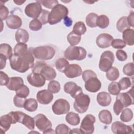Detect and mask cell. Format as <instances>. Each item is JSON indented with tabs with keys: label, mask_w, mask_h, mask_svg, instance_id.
<instances>
[{
	"label": "cell",
	"mask_w": 134,
	"mask_h": 134,
	"mask_svg": "<svg viewBox=\"0 0 134 134\" xmlns=\"http://www.w3.org/2000/svg\"><path fill=\"white\" fill-rule=\"evenodd\" d=\"M34 57L32 49L29 48L24 54L17 55L13 54L9 59L11 68L20 73H24L34 65Z\"/></svg>",
	"instance_id": "obj_1"
},
{
	"label": "cell",
	"mask_w": 134,
	"mask_h": 134,
	"mask_svg": "<svg viewBox=\"0 0 134 134\" xmlns=\"http://www.w3.org/2000/svg\"><path fill=\"white\" fill-rule=\"evenodd\" d=\"M68 9L62 4L55 5L49 13L48 23L50 25L56 24L66 17L68 15Z\"/></svg>",
	"instance_id": "obj_2"
},
{
	"label": "cell",
	"mask_w": 134,
	"mask_h": 134,
	"mask_svg": "<svg viewBox=\"0 0 134 134\" xmlns=\"http://www.w3.org/2000/svg\"><path fill=\"white\" fill-rule=\"evenodd\" d=\"M86 50L81 47L71 46L64 51V57L69 60L81 61L84 59L86 57Z\"/></svg>",
	"instance_id": "obj_3"
},
{
	"label": "cell",
	"mask_w": 134,
	"mask_h": 134,
	"mask_svg": "<svg viewBox=\"0 0 134 134\" xmlns=\"http://www.w3.org/2000/svg\"><path fill=\"white\" fill-rule=\"evenodd\" d=\"M34 56L39 60H48L53 58L55 53V49L51 46H43L32 49Z\"/></svg>",
	"instance_id": "obj_4"
},
{
	"label": "cell",
	"mask_w": 134,
	"mask_h": 134,
	"mask_svg": "<svg viewBox=\"0 0 134 134\" xmlns=\"http://www.w3.org/2000/svg\"><path fill=\"white\" fill-rule=\"evenodd\" d=\"M73 107L75 111L80 114L85 113L89 107L90 98L88 95L83 94V92L79 94L75 97Z\"/></svg>",
	"instance_id": "obj_5"
},
{
	"label": "cell",
	"mask_w": 134,
	"mask_h": 134,
	"mask_svg": "<svg viewBox=\"0 0 134 134\" xmlns=\"http://www.w3.org/2000/svg\"><path fill=\"white\" fill-rule=\"evenodd\" d=\"M115 60L114 53L110 51L103 52L99 62V68L103 72H106L111 66Z\"/></svg>",
	"instance_id": "obj_6"
},
{
	"label": "cell",
	"mask_w": 134,
	"mask_h": 134,
	"mask_svg": "<svg viewBox=\"0 0 134 134\" xmlns=\"http://www.w3.org/2000/svg\"><path fill=\"white\" fill-rule=\"evenodd\" d=\"M96 121L95 117L91 114L86 115L83 119L81 125L80 130L82 133L91 134L94 131V124Z\"/></svg>",
	"instance_id": "obj_7"
},
{
	"label": "cell",
	"mask_w": 134,
	"mask_h": 134,
	"mask_svg": "<svg viewBox=\"0 0 134 134\" xmlns=\"http://www.w3.org/2000/svg\"><path fill=\"white\" fill-rule=\"evenodd\" d=\"M70 109L69 103L64 99L59 98L55 101L52 106L53 113L60 115L68 113Z\"/></svg>",
	"instance_id": "obj_8"
},
{
	"label": "cell",
	"mask_w": 134,
	"mask_h": 134,
	"mask_svg": "<svg viewBox=\"0 0 134 134\" xmlns=\"http://www.w3.org/2000/svg\"><path fill=\"white\" fill-rule=\"evenodd\" d=\"M42 10L41 5L37 2L28 4L25 8V13L26 15L34 19H37Z\"/></svg>",
	"instance_id": "obj_9"
},
{
	"label": "cell",
	"mask_w": 134,
	"mask_h": 134,
	"mask_svg": "<svg viewBox=\"0 0 134 134\" xmlns=\"http://www.w3.org/2000/svg\"><path fill=\"white\" fill-rule=\"evenodd\" d=\"M35 123L38 129L43 131L52 127V123L50 120L43 114H39L34 117Z\"/></svg>",
	"instance_id": "obj_10"
},
{
	"label": "cell",
	"mask_w": 134,
	"mask_h": 134,
	"mask_svg": "<svg viewBox=\"0 0 134 134\" xmlns=\"http://www.w3.org/2000/svg\"><path fill=\"white\" fill-rule=\"evenodd\" d=\"M116 99L120 101L124 107H127L133 104V86L126 93H119L117 95Z\"/></svg>",
	"instance_id": "obj_11"
},
{
	"label": "cell",
	"mask_w": 134,
	"mask_h": 134,
	"mask_svg": "<svg viewBox=\"0 0 134 134\" xmlns=\"http://www.w3.org/2000/svg\"><path fill=\"white\" fill-rule=\"evenodd\" d=\"M111 129L114 133L127 134L131 133L133 131L132 127L126 125L120 121H115L111 125Z\"/></svg>",
	"instance_id": "obj_12"
},
{
	"label": "cell",
	"mask_w": 134,
	"mask_h": 134,
	"mask_svg": "<svg viewBox=\"0 0 134 134\" xmlns=\"http://www.w3.org/2000/svg\"><path fill=\"white\" fill-rule=\"evenodd\" d=\"M27 80L31 85L36 87H42L46 82V79L41 74L33 72L28 75Z\"/></svg>",
	"instance_id": "obj_13"
},
{
	"label": "cell",
	"mask_w": 134,
	"mask_h": 134,
	"mask_svg": "<svg viewBox=\"0 0 134 134\" xmlns=\"http://www.w3.org/2000/svg\"><path fill=\"white\" fill-rule=\"evenodd\" d=\"M113 40V37L109 34L103 33L99 35L96 40L97 46L100 48H106L109 47Z\"/></svg>",
	"instance_id": "obj_14"
},
{
	"label": "cell",
	"mask_w": 134,
	"mask_h": 134,
	"mask_svg": "<svg viewBox=\"0 0 134 134\" xmlns=\"http://www.w3.org/2000/svg\"><path fill=\"white\" fill-rule=\"evenodd\" d=\"M101 82L97 77H92L85 82V88L86 91L91 93H95L101 88Z\"/></svg>",
	"instance_id": "obj_15"
},
{
	"label": "cell",
	"mask_w": 134,
	"mask_h": 134,
	"mask_svg": "<svg viewBox=\"0 0 134 134\" xmlns=\"http://www.w3.org/2000/svg\"><path fill=\"white\" fill-rule=\"evenodd\" d=\"M64 91L67 94H70L73 98H75L79 94L83 92L82 88L73 82L66 83L64 85Z\"/></svg>",
	"instance_id": "obj_16"
},
{
	"label": "cell",
	"mask_w": 134,
	"mask_h": 134,
	"mask_svg": "<svg viewBox=\"0 0 134 134\" xmlns=\"http://www.w3.org/2000/svg\"><path fill=\"white\" fill-rule=\"evenodd\" d=\"M37 99L38 102L44 105L50 103L53 98V95L51 92L47 90H43L39 91L37 93Z\"/></svg>",
	"instance_id": "obj_17"
},
{
	"label": "cell",
	"mask_w": 134,
	"mask_h": 134,
	"mask_svg": "<svg viewBox=\"0 0 134 134\" xmlns=\"http://www.w3.org/2000/svg\"><path fill=\"white\" fill-rule=\"evenodd\" d=\"M18 112L19 114V119L18 122L23 124L30 130H34L35 129V124L34 118L22 111H18Z\"/></svg>",
	"instance_id": "obj_18"
},
{
	"label": "cell",
	"mask_w": 134,
	"mask_h": 134,
	"mask_svg": "<svg viewBox=\"0 0 134 134\" xmlns=\"http://www.w3.org/2000/svg\"><path fill=\"white\" fill-rule=\"evenodd\" d=\"M64 73L67 77L74 78L80 76L82 74V70L79 65L72 64H69Z\"/></svg>",
	"instance_id": "obj_19"
},
{
	"label": "cell",
	"mask_w": 134,
	"mask_h": 134,
	"mask_svg": "<svg viewBox=\"0 0 134 134\" xmlns=\"http://www.w3.org/2000/svg\"><path fill=\"white\" fill-rule=\"evenodd\" d=\"M6 23L7 27L12 29L19 28L22 25L21 19L17 15H10L6 19Z\"/></svg>",
	"instance_id": "obj_20"
},
{
	"label": "cell",
	"mask_w": 134,
	"mask_h": 134,
	"mask_svg": "<svg viewBox=\"0 0 134 134\" xmlns=\"http://www.w3.org/2000/svg\"><path fill=\"white\" fill-rule=\"evenodd\" d=\"M24 85V81L20 77H11L8 83L6 85L7 88L11 91H16Z\"/></svg>",
	"instance_id": "obj_21"
},
{
	"label": "cell",
	"mask_w": 134,
	"mask_h": 134,
	"mask_svg": "<svg viewBox=\"0 0 134 134\" xmlns=\"http://www.w3.org/2000/svg\"><path fill=\"white\" fill-rule=\"evenodd\" d=\"M41 74L47 81H52V80L54 79L57 76V73L55 70L51 66L48 65L46 64L44 66L40 72Z\"/></svg>",
	"instance_id": "obj_22"
},
{
	"label": "cell",
	"mask_w": 134,
	"mask_h": 134,
	"mask_svg": "<svg viewBox=\"0 0 134 134\" xmlns=\"http://www.w3.org/2000/svg\"><path fill=\"white\" fill-rule=\"evenodd\" d=\"M111 98L109 93L106 92H99L97 95V102L102 106H107L110 105Z\"/></svg>",
	"instance_id": "obj_23"
},
{
	"label": "cell",
	"mask_w": 134,
	"mask_h": 134,
	"mask_svg": "<svg viewBox=\"0 0 134 134\" xmlns=\"http://www.w3.org/2000/svg\"><path fill=\"white\" fill-rule=\"evenodd\" d=\"M11 124H13L12 119L10 116L8 114L3 115L0 118L1 131L3 130L4 133L7 131L10 127Z\"/></svg>",
	"instance_id": "obj_24"
},
{
	"label": "cell",
	"mask_w": 134,
	"mask_h": 134,
	"mask_svg": "<svg viewBox=\"0 0 134 134\" xmlns=\"http://www.w3.org/2000/svg\"><path fill=\"white\" fill-rule=\"evenodd\" d=\"M122 39L126 44L133 46L134 44V30L133 29L128 28L124 31Z\"/></svg>",
	"instance_id": "obj_25"
},
{
	"label": "cell",
	"mask_w": 134,
	"mask_h": 134,
	"mask_svg": "<svg viewBox=\"0 0 134 134\" xmlns=\"http://www.w3.org/2000/svg\"><path fill=\"white\" fill-rule=\"evenodd\" d=\"M29 34L24 29H18L15 33V39L18 43H26L29 40Z\"/></svg>",
	"instance_id": "obj_26"
},
{
	"label": "cell",
	"mask_w": 134,
	"mask_h": 134,
	"mask_svg": "<svg viewBox=\"0 0 134 134\" xmlns=\"http://www.w3.org/2000/svg\"><path fill=\"white\" fill-rule=\"evenodd\" d=\"M98 118L101 122L106 125H109L112 121L111 114L109 110L106 109L102 110L99 113Z\"/></svg>",
	"instance_id": "obj_27"
},
{
	"label": "cell",
	"mask_w": 134,
	"mask_h": 134,
	"mask_svg": "<svg viewBox=\"0 0 134 134\" xmlns=\"http://www.w3.org/2000/svg\"><path fill=\"white\" fill-rule=\"evenodd\" d=\"M65 120L68 123L72 126H76L80 122V118L79 115L74 112L68 113L65 116Z\"/></svg>",
	"instance_id": "obj_28"
},
{
	"label": "cell",
	"mask_w": 134,
	"mask_h": 134,
	"mask_svg": "<svg viewBox=\"0 0 134 134\" xmlns=\"http://www.w3.org/2000/svg\"><path fill=\"white\" fill-rule=\"evenodd\" d=\"M130 26L128 23L127 17L123 16L119 19L116 24V28L119 32H123L125 30L130 28Z\"/></svg>",
	"instance_id": "obj_29"
},
{
	"label": "cell",
	"mask_w": 134,
	"mask_h": 134,
	"mask_svg": "<svg viewBox=\"0 0 134 134\" xmlns=\"http://www.w3.org/2000/svg\"><path fill=\"white\" fill-rule=\"evenodd\" d=\"M24 108L28 111H35L38 108L37 101L35 99L32 98L27 99L25 102Z\"/></svg>",
	"instance_id": "obj_30"
},
{
	"label": "cell",
	"mask_w": 134,
	"mask_h": 134,
	"mask_svg": "<svg viewBox=\"0 0 134 134\" xmlns=\"http://www.w3.org/2000/svg\"><path fill=\"white\" fill-rule=\"evenodd\" d=\"M106 72L107 79L111 81L116 80L119 76V72L118 69L114 66H111Z\"/></svg>",
	"instance_id": "obj_31"
},
{
	"label": "cell",
	"mask_w": 134,
	"mask_h": 134,
	"mask_svg": "<svg viewBox=\"0 0 134 134\" xmlns=\"http://www.w3.org/2000/svg\"><path fill=\"white\" fill-rule=\"evenodd\" d=\"M86 31V27L84 23L82 21L76 22L73 28L72 32L74 34L81 36L84 35Z\"/></svg>",
	"instance_id": "obj_32"
},
{
	"label": "cell",
	"mask_w": 134,
	"mask_h": 134,
	"mask_svg": "<svg viewBox=\"0 0 134 134\" xmlns=\"http://www.w3.org/2000/svg\"><path fill=\"white\" fill-rule=\"evenodd\" d=\"M0 54L5 56L7 59H9L13 55L12 48L7 43H2L0 45Z\"/></svg>",
	"instance_id": "obj_33"
},
{
	"label": "cell",
	"mask_w": 134,
	"mask_h": 134,
	"mask_svg": "<svg viewBox=\"0 0 134 134\" xmlns=\"http://www.w3.org/2000/svg\"><path fill=\"white\" fill-rule=\"evenodd\" d=\"M56 69L60 72H64L69 65V62L64 58L58 59L55 63Z\"/></svg>",
	"instance_id": "obj_34"
},
{
	"label": "cell",
	"mask_w": 134,
	"mask_h": 134,
	"mask_svg": "<svg viewBox=\"0 0 134 134\" xmlns=\"http://www.w3.org/2000/svg\"><path fill=\"white\" fill-rule=\"evenodd\" d=\"M98 15L94 13L88 14L86 17V23L87 25L91 28L97 27V19Z\"/></svg>",
	"instance_id": "obj_35"
},
{
	"label": "cell",
	"mask_w": 134,
	"mask_h": 134,
	"mask_svg": "<svg viewBox=\"0 0 134 134\" xmlns=\"http://www.w3.org/2000/svg\"><path fill=\"white\" fill-rule=\"evenodd\" d=\"M133 118V112L130 108H126L122 110L120 117V120L123 122H128L131 120Z\"/></svg>",
	"instance_id": "obj_36"
},
{
	"label": "cell",
	"mask_w": 134,
	"mask_h": 134,
	"mask_svg": "<svg viewBox=\"0 0 134 134\" xmlns=\"http://www.w3.org/2000/svg\"><path fill=\"white\" fill-rule=\"evenodd\" d=\"M109 24V19L107 16L105 15H101L98 16L97 19V26L100 28L104 29L107 28Z\"/></svg>",
	"instance_id": "obj_37"
},
{
	"label": "cell",
	"mask_w": 134,
	"mask_h": 134,
	"mask_svg": "<svg viewBox=\"0 0 134 134\" xmlns=\"http://www.w3.org/2000/svg\"><path fill=\"white\" fill-rule=\"evenodd\" d=\"M67 40L71 46H75L79 43L81 40V36L74 34L73 32H70L68 36Z\"/></svg>",
	"instance_id": "obj_38"
},
{
	"label": "cell",
	"mask_w": 134,
	"mask_h": 134,
	"mask_svg": "<svg viewBox=\"0 0 134 134\" xmlns=\"http://www.w3.org/2000/svg\"><path fill=\"white\" fill-rule=\"evenodd\" d=\"M27 44L24 43H17L14 48V54L17 55H21L25 53L28 50Z\"/></svg>",
	"instance_id": "obj_39"
},
{
	"label": "cell",
	"mask_w": 134,
	"mask_h": 134,
	"mask_svg": "<svg viewBox=\"0 0 134 134\" xmlns=\"http://www.w3.org/2000/svg\"><path fill=\"white\" fill-rule=\"evenodd\" d=\"M61 88L60 83L55 80L51 81L48 85V90L52 93H58Z\"/></svg>",
	"instance_id": "obj_40"
},
{
	"label": "cell",
	"mask_w": 134,
	"mask_h": 134,
	"mask_svg": "<svg viewBox=\"0 0 134 134\" xmlns=\"http://www.w3.org/2000/svg\"><path fill=\"white\" fill-rule=\"evenodd\" d=\"M108 91L110 94L113 95H117L120 93L121 90L117 82H112L108 85Z\"/></svg>",
	"instance_id": "obj_41"
},
{
	"label": "cell",
	"mask_w": 134,
	"mask_h": 134,
	"mask_svg": "<svg viewBox=\"0 0 134 134\" xmlns=\"http://www.w3.org/2000/svg\"><path fill=\"white\" fill-rule=\"evenodd\" d=\"M120 90H125L130 87L131 85V81L129 77H124L118 83Z\"/></svg>",
	"instance_id": "obj_42"
},
{
	"label": "cell",
	"mask_w": 134,
	"mask_h": 134,
	"mask_svg": "<svg viewBox=\"0 0 134 134\" xmlns=\"http://www.w3.org/2000/svg\"><path fill=\"white\" fill-rule=\"evenodd\" d=\"M124 73L129 76H132L134 74V64L132 62L126 64L123 68Z\"/></svg>",
	"instance_id": "obj_43"
},
{
	"label": "cell",
	"mask_w": 134,
	"mask_h": 134,
	"mask_svg": "<svg viewBox=\"0 0 134 134\" xmlns=\"http://www.w3.org/2000/svg\"><path fill=\"white\" fill-rule=\"evenodd\" d=\"M70 128L66 126L65 124H61L58 125L55 129V132L57 134H67L70 133Z\"/></svg>",
	"instance_id": "obj_44"
},
{
	"label": "cell",
	"mask_w": 134,
	"mask_h": 134,
	"mask_svg": "<svg viewBox=\"0 0 134 134\" xmlns=\"http://www.w3.org/2000/svg\"><path fill=\"white\" fill-rule=\"evenodd\" d=\"M29 27L32 31H38L42 28V24L38 19H34L30 22Z\"/></svg>",
	"instance_id": "obj_45"
},
{
	"label": "cell",
	"mask_w": 134,
	"mask_h": 134,
	"mask_svg": "<svg viewBox=\"0 0 134 134\" xmlns=\"http://www.w3.org/2000/svg\"><path fill=\"white\" fill-rule=\"evenodd\" d=\"M36 2L39 3L41 5L42 4L45 7L49 9H52L55 5L58 4V1L57 0H42V1H36Z\"/></svg>",
	"instance_id": "obj_46"
},
{
	"label": "cell",
	"mask_w": 134,
	"mask_h": 134,
	"mask_svg": "<svg viewBox=\"0 0 134 134\" xmlns=\"http://www.w3.org/2000/svg\"><path fill=\"white\" fill-rule=\"evenodd\" d=\"M29 88L25 85H23L20 88L16 91V95L18 96L26 98L29 94Z\"/></svg>",
	"instance_id": "obj_47"
},
{
	"label": "cell",
	"mask_w": 134,
	"mask_h": 134,
	"mask_svg": "<svg viewBox=\"0 0 134 134\" xmlns=\"http://www.w3.org/2000/svg\"><path fill=\"white\" fill-rule=\"evenodd\" d=\"M26 99V98L20 97L17 96V95H15L13 99L14 104L15 106L17 107L23 108L24 107V105Z\"/></svg>",
	"instance_id": "obj_48"
},
{
	"label": "cell",
	"mask_w": 134,
	"mask_h": 134,
	"mask_svg": "<svg viewBox=\"0 0 134 134\" xmlns=\"http://www.w3.org/2000/svg\"><path fill=\"white\" fill-rule=\"evenodd\" d=\"M49 13L50 12L48 10H46L45 9H42L39 17L37 19H38L42 23V25L46 24L48 23Z\"/></svg>",
	"instance_id": "obj_49"
},
{
	"label": "cell",
	"mask_w": 134,
	"mask_h": 134,
	"mask_svg": "<svg viewBox=\"0 0 134 134\" xmlns=\"http://www.w3.org/2000/svg\"><path fill=\"white\" fill-rule=\"evenodd\" d=\"M111 45L113 48L115 49H122L125 47L126 44L122 40L120 39H113Z\"/></svg>",
	"instance_id": "obj_50"
},
{
	"label": "cell",
	"mask_w": 134,
	"mask_h": 134,
	"mask_svg": "<svg viewBox=\"0 0 134 134\" xmlns=\"http://www.w3.org/2000/svg\"><path fill=\"white\" fill-rule=\"evenodd\" d=\"M124 107L122 104V103L120 102V101L117 99H116V101L114 103V104L113 106V110L115 114L116 115H119V114L122 110Z\"/></svg>",
	"instance_id": "obj_51"
},
{
	"label": "cell",
	"mask_w": 134,
	"mask_h": 134,
	"mask_svg": "<svg viewBox=\"0 0 134 134\" xmlns=\"http://www.w3.org/2000/svg\"><path fill=\"white\" fill-rule=\"evenodd\" d=\"M92 77H97V75L91 70H86L82 73V79L85 82Z\"/></svg>",
	"instance_id": "obj_52"
},
{
	"label": "cell",
	"mask_w": 134,
	"mask_h": 134,
	"mask_svg": "<svg viewBox=\"0 0 134 134\" xmlns=\"http://www.w3.org/2000/svg\"><path fill=\"white\" fill-rule=\"evenodd\" d=\"M9 14V10L8 8L3 4L0 5V17L1 21L6 19L8 17Z\"/></svg>",
	"instance_id": "obj_53"
},
{
	"label": "cell",
	"mask_w": 134,
	"mask_h": 134,
	"mask_svg": "<svg viewBox=\"0 0 134 134\" xmlns=\"http://www.w3.org/2000/svg\"><path fill=\"white\" fill-rule=\"evenodd\" d=\"M47 64L43 61H38L36 62V63L34 64V66L32 69V72L39 73L42 69V68L45 66Z\"/></svg>",
	"instance_id": "obj_54"
},
{
	"label": "cell",
	"mask_w": 134,
	"mask_h": 134,
	"mask_svg": "<svg viewBox=\"0 0 134 134\" xmlns=\"http://www.w3.org/2000/svg\"><path fill=\"white\" fill-rule=\"evenodd\" d=\"M116 55L117 59L120 61H124L127 59V53L122 50H118L116 52Z\"/></svg>",
	"instance_id": "obj_55"
},
{
	"label": "cell",
	"mask_w": 134,
	"mask_h": 134,
	"mask_svg": "<svg viewBox=\"0 0 134 134\" xmlns=\"http://www.w3.org/2000/svg\"><path fill=\"white\" fill-rule=\"evenodd\" d=\"M0 77H1V85L4 86L6 85L8 83L10 77H8V76L4 72L1 71L0 72Z\"/></svg>",
	"instance_id": "obj_56"
},
{
	"label": "cell",
	"mask_w": 134,
	"mask_h": 134,
	"mask_svg": "<svg viewBox=\"0 0 134 134\" xmlns=\"http://www.w3.org/2000/svg\"><path fill=\"white\" fill-rule=\"evenodd\" d=\"M7 58L4 55L0 54V63H1V70L3 69L6 66Z\"/></svg>",
	"instance_id": "obj_57"
},
{
	"label": "cell",
	"mask_w": 134,
	"mask_h": 134,
	"mask_svg": "<svg viewBox=\"0 0 134 134\" xmlns=\"http://www.w3.org/2000/svg\"><path fill=\"white\" fill-rule=\"evenodd\" d=\"M133 16H134L133 12L131 11V13L129 14V15H128V16L127 17L128 23H129L130 26L132 27H133V26H134V24H133Z\"/></svg>",
	"instance_id": "obj_58"
},
{
	"label": "cell",
	"mask_w": 134,
	"mask_h": 134,
	"mask_svg": "<svg viewBox=\"0 0 134 134\" xmlns=\"http://www.w3.org/2000/svg\"><path fill=\"white\" fill-rule=\"evenodd\" d=\"M64 23L66 26L70 27L72 24V20L70 18H69L68 16L65 17L64 19Z\"/></svg>",
	"instance_id": "obj_59"
},
{
	"label": "cell",
	"mask_w": 134,
	"mask_h": 134,
	"mask_svg": "<svg viewBox=\"0 0 134 134\" xmlns=\"http://www.w3.org/2000/svg\"><path fill=\"white\" fill-rule=\"evenodd\" d=\"M82 133L81 131L80 130V129H79V128H74V129H73L72 130H70V133Z\"/></svg>",
	"instance_id": "obj_60"
},
{
	"label": "cell",
	"mask_w": 134,
	"mask_h": 134,
	"mask_svg": "<svg viewBox=\"0 0 134 134\" xmlns=\"http://www.w3.org/2000/svg\"><path fill=\"white\" fill-rule=\"evenodd\" d=\"M43 133H55V131L53 130V129H52L51 128H49L44 131H43Z\"/></svg>",
	"instance_id": "obj_61"
},
{
	"label": "cell",
	"mask_w": 134,
	"mask_h": 134,
	"mask_svg": "<svg viewBox=\"0 0 134 134\" xmlns=\"http://www.w3.org/2000/svg\"><path fill=\"white\" fill-rule=\"evenodd\" d=\"M15 3H16L17 5H22L24 3H25L26 1H14Z\"/></svg>",
	"instance_id": "obj_62"
}]
</instances>
